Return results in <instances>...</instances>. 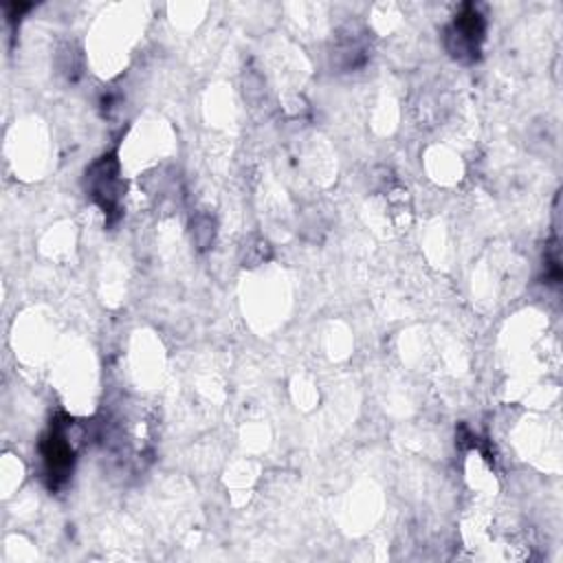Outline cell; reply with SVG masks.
<instances>
[{
  "label": "cell",
  "mask_w": 563,
  "mask_h": 563,
  "mask_svg": "<svg viewBox=\"0 0 563 563\" xmlns=\"http://www.w3.org/2000/svg\"><path fill=\"white\" fill-rule=\"evenodd\" d=\"M86 189L90 198L103 209V213H114L121 200L123 183L119 178L117 154H103L86 169Z\"/></svg>",
  "instance_id": "6da1fadb"
},
{
  "label": "cell",
  "mask_w": 563,
  "mask_h": 563,
  "mask_svg": "<svg viewBox=\"0 0 563 563\" xmlns=\"http://www.w3.org/2000/svg\"><path fill=\"white\" fill-rule=\"evenodd\" d=\"M66 427H68V422H64V424L55 422L51 427L48 435H44V440L40 444L44 471H46V477L51 479V486H59L73 468L75 449L66 435Z\"/></svg>",
  "instance_id": "3957f363"
},
{
  "label": "cell",
  "mask_w": 563,
  "mask_h": 563,
  "mask_svg": "<svg viewBox=\"0 0 563 563\" xmlns=\"http://www.w3.org/2000/svg\"><path fill=\"white\" fill-rule=\"evenodd\" d=\"M484 31L486 24L482 13L473 4H466L462 13L455 18L453 26L446 31L449 53L462 62L475 59L479 53V44L484 40Z\"/></svg>",
  "instance_id": "7a4b0ae2"
}]
</instances>
